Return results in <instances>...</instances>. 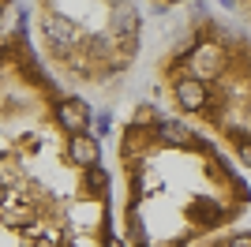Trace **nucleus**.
Returning <instances> with one entry per match:
<instances>
[{
	"label": "nucleus",
	"mask_w": 251,
	"mask_h": 247,
	"mask_svg": "<svg viewBox=\"0 0 251 247\" xmlns=\"http://www.w3.org/2000/svg\"><path fill=\"white\" fill-rule=\"evenodd\" d=\"M191 8L195 23L157 64V90L176 120L202 127L251 173V4Z\"/></svg>",
	"instance_id": "f257e3e1"
},
{
	"label": "nucleus",
	"mask_w": 251,
	"mask_h": 247,
	"mask_svg": "<svg viewBox=\"0 0 251 247\" xmlns=\"http://www.w3.org/2000/svg\"><path fill=\"white\" fill-rule=\"evenodd\" d=\"M199 247H251V228H229V232H221Z\"/></svg>",
	"instance_id": "f03ea898"
}]
</instances>
